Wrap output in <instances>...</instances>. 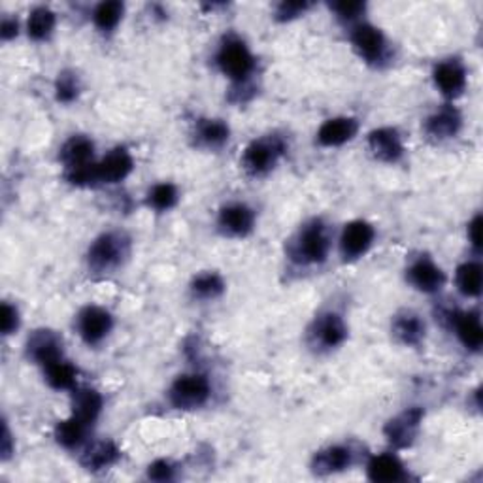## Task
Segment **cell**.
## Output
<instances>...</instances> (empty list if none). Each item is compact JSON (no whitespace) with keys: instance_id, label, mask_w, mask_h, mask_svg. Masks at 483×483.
I'll list each match as a JSON object with an SVG mask.
<instances>
[{"instance_id":"cell-1","label":"cell","mask_w":483,"mask_h":483,"mask_svg":"<svg viewBox=\"0 0 483 483\" xmlns=\"http://www.w3.org/2000/svg\"><path fill=\"white\" fill-rule=\"evenodd\" d=\"M333 238L324 219H310L302 225L287 244V257L296 265L319 267L331 255Z\"/></svg>"},{"instance_id":"cell-2","label":"cell","mask_w":483,"mask_h":483,"mask_svg":"<svg viewBox=\"0 0 483 483\" xmlns=\"http://www.w3.org/2000/svg\"><path fill=\"white\" fill-rule=\"evenodd\" d=\"M131 255V238L123 231H106L98 234L87 250V269L93 274H112L127 263Z\"/></svg>"},{"instance_id":"cell-3","label":"cell","mask_w":483,"mask_h":483,"mask_svg":"<svg viewBox=\"0 0 483 483\" xmlns=\"http://www.w3.org/2000/svg\"><path fill=\"white\" fill-rule=\"evenodd\" d=\"M215 63L219 70L227 76L234 84H246L255 72V57L244 40L238 36H225L221 42Z\"/></svg>"},{"instance_id":"cell-4","label":"cell","mask_w":483,"mask_h":483,"mask_svg":"<svg viewBox=\"0 0 483 483\" xmlns=\"http://www.w3.org/2000/svg\"><path fill=\"white\" fill-rule=\"evenodd\" d=\"M286 151L287 144L284 136L267 134L255 138L242 153V169L255 178L265 176L279 163Z\"/></svg>"},{"instance_id":"cell-5","label":"cell","mask_w":483,"mask_h":483,"mask_svg":"<svg viewBox=\"0 0 483 483\" xmlns=\"http://www.w3.org/2000/svg\"><path fill=\"white\" fill-rule=\"evenodd\" d=\"M212 386L203 374H181L169 389V400L176 410H198L210 400Z\"/></svg>"},{"instance_id":"cell-6","label":"cell","mask_w":483,"mask_h":483,"mask_svg":"<svg viewBox=\"0 0 483 483\" xmlns=\"http://www.w3.org/2000/svg\"><path fill=\"white\" fill-rule=\"evenodd\" d=\"M348 340V325L338 312L319 314L310 327V344L321 351L338 350Z\"/></svg>"},{"instance_id":"cell-7","label":"cell","mask_w":483,"mask_h":483,"mask_svg":"<svg viewBox=\"0 0 483 483\" xmlns=\"http://www.w3.org/2000/svg\"><path fill=\"white\" fill-rule=\"evenodd\" d=\"M114 329L112 314L96 305H89L79 310L76 317V331L89 348L103 344Z\"/></svg>"},{"instance_id":"cell-8","label":"cell","mask_w":483,"mask_h":483,"mask_svg":"<svg viewBox=\"0 0 483 483\" xmlns=\"http://www.w3.org/2000/svg\"><path fill=\"white\" fill-rule=\"evenodd\" d=\"M351 46L357 55L369 65H381L387 59V38L370 23H359L351 31Z\"/></svg>"},{"instance_id":"cell-9","label":"cell","mask_w":483,"mask_h":483,"mask_svg":"<svg viewBox=\"0 0 483 483\" xmlns=\"http://www.w3.org/2000/svg\"><path fill=\"white\" fill-rule=\"evenodd\" d=\"M423 417H425V412H423V408L419 406L406 408L405 412H400L398 415L391 417L384 427V434L389 444L395 450L410 448L419 434Z\"/></svg>"},{"instance_id":"cell-10","label":"cell","mask_w":483,"mask_h":483,"mask_svg":"<svg viewBox=\"0 0 483 483\" xmlns=\"http://www.w3.org/2000/svg\"><path fill=\"white\" fill-rule=\"evenodd\" d=\"M376 240V229L369 223V221L355 219L344 227L340 234V255L346 263H353L360 257H365L370 248L374 246Z\"/></svg>"},{"instance_id":"cell-11","label":"cell","mask_w":483,"mask_h":483,"mask_svg":"<svg viewBox=\"0 0 483 483\" xmlns=\"http://www.w3.org/2000/svg\"><path fill=\"white\" fill-rule=\"evenodd\" d=\"M408 284L425 295H436L446 286V272L442 270L433 257L419 255L414 259L406 270Z\"/></svg>"},{"instance_id":"cell-12","label":"cell","mask_w":483,"mask_h":483,"mask_svg":"<svg viewBox=\"0 0 483 483\" xmlns=\"http://www.w3.org/2000/svg\"><path fill=\"white\" fill-rule=\"evenodd\" d=\"M25 353L34 365L44 369L55 360L65 359L63 338L51 329H38L29 336L25 344Z\"/></svg>"},{"instance_id":"cell-13","label":"cell","mask_w":483,"mask_h":483,"mask_svg":"<svg viewBox=\"0 0 483 483\" xmlns=\"http://www.w3.org/2000/svg\"><path fill=\"white\" fill-rule=\"evenodd\" d=\"M217 227L229 238H246L255 229V212L246 203L225 205L217 214Z\"/></svg>"},{"instance_id":"cell-14","label":"cell","mask_w":483,"mask_h":483,"mask_svg":"<svg viewBox=\"0 0 483 483\" xmlns=\"http://www.w3.org/2000/svg\"><path fill=\"white\" fill-rule=\"evenodd\" d=\"M433 79L436 89L446 98H457L467 89V68L459 59H444L434 67Z\"/></svg>"},{"instance_id":"cell-15","label":"cell","mask_w":483,"mask_h":483,"mask_svg":"<svg viewBox=\"0 0 483 483\" xmlns=\"http://www.w3.org/2000/svg\"><path fill=\"white\" fill-rule=\"evenodd\" d=\"M134 170V159L125 148H114L96 163V181L103 186L119 184Z\"/></svg>"},{"instance_id":"cell-16","label":"cell","mask_w":483,"mask_h":483,"mask_svg":"<svg viewBox=\"0 0 483 483\" xmlns=\"http://www.w3.org/2000/svg\"><path fill=\"white\" fill-rule=\"evenodd\" d=\"M369 150L381 163L395 165L405 157L402 136L395 127H379L369 134Z\"/></svg>"},{"instance_id":"cell-17","label":"cell","mask_w":483,"mask_h":483,"mask_svg":"<svg viewBox=\"0 0 483 483\" xmlns=\"http://www.w3.org/2000/svg\"><path fill=\"white\" fill-rule=\"evenodd\" d=\"M353 465V451L346 444H334L315 451L312 457V472L315 476H333L346 472Z\"/></svg>"},{"instance_id":"cell-18","label":"cell","mask_w":483,"mask_h":483,"mask_svg":"<svg viewBox=\"0 0 483 483\" xmlns=\"http://www.w3.org/2000/svg\"><path fill=\"white\" fill-rule=\"evenodd\" d=\"M359 132V121L355 117L340 115L327 119L324 125L317 129L315 140L319 146L324 148H340L357 136Z\"/></svg>"},{"instance_id":"cell-19","label":"cell","mask_w":483,"mask_h":483,"mask_svg":"<svg viewBox=\"0 0 483 483\" xmlns=\"http://www.w3.org/2000/svg\"><path fill=\"white\" fill-rule=\"evenodd\" d=\"M391 333L398 344L406 348H417L425 342L427 325L419 314L412 310H402L391 321Z\"/></svg>"},{"instance_id":"cell-20","label":"cell","mask_w":483,"mask_h":483,"mask_svg":"<svg viewBox=\"0 0 483 483\" xmlns=\"http://www.w3.org/2000/svg\"><path fill=\"white\" fill-rule=\"evenodd\" d=\"M462 129V115L453 105L440 106L425 119V132L436 142L455 138Z\"/></svg>"},{"instance_id":"cell-21","label":"cell","mask_w":483,"mask_h":483,"mask_svg":"<svg viewBox=\"0 0 483 483\" xmlns=\"http://www.w3.org/2000/svg\"><path fill=\"white\" fill-rule=\"evenodd\" d=\"M451 327L455 329V334L459 342L465 346L469 351L478 353L483 346V329H481V319L478 312H455L450 317Z\"/></svg>"},{"instance_id":"cell-22","label":"cell","mask_w":483,"mask_h":483,"mask_svg":"<svg viewBox=\"0 0 483 483\" xmlns=\"http://www.w3.org/2000/svg\"><path fill=\"white\" fill-rule=\"evenodd\" d=\"M59 159H60V163L65 165V172L74 170V169H82V167H87V165L95 163V144H93V140L84 136V134L70 136L67 142L63 144V148H60Z\"/></svg>"},{"instance_id":"cell-23","label":"cell","mask_w":483,"mask_h":483,"mask_svg":"<svg viewBox=\"0 0 483 483\" xmlns=\"http://www.w3.org/2000/svg\"><path fill=\"white\" fill-rule=\"evenodd\" d=\"M119 457H121V451L115 446V442L98 440V442H93L91 446H87L84 450L79 462H82V467L87 472L96 474V472H105V470L112 469L119 460Z\"/></svg>"},{"instance_id":"cell-24","label":"cell","mask_w":483,"mask_h":483,"mask_svg":"<svg viewBox=\"0 0 483 483\" xmlns=\"http://www.w3.org/2000/svg\"><path fill=\"white\" fill-rule=\"evenodd\" d=\"M367 476L374 483H393L408 479V472L395 453L374 455L367 465Z\"/></svg>"},{"instance_id":"cell-25","label":"cell","mask_w":483,"mask_h":483,"mask_svg":"<svg viewBox=\"0 0 483 483\" xmlns=\"http://www.w3.org/2000/svg\"><path fill=\"white\" fill-rule=\"evenodd\" d=\"M70 406L74 417L79 421L87 423L89 427H93L96 419L103 414L105 408V398L96 389L82 387V389H72V398H70Z\"/></svg>"},{"instance_id":"cell-26","label":"cell","mask_w":483,"mask_h":483,"mask_svg":"<svg viewBox=\"0 0 483 483\" xmlns=\"http://www.w3.org/2000/svg\"><path fill=\"white\" fill-rule=\"evenodd\" d=\"M193 138L196 140V146L206 148V150H219L223 148L229 138H231V129L223 119H198L195 123Z\"/></svg>"},{"instance_id":"cell-27","label":"cell","mask_w":483,"mask_h":483,"mask_svg":"<svg viewBox=\"0 0 483 483\" xmlns=\"http://www.w3.org/2000/svg\"><path fill=\"white\" fill-rule=\"evenodd\" d=\"M89 431H91V427L87 425V423L79 421L77 417L70 415L68 419H63V421L57 423L53 436H55L57 444L60 448L77 450V448H82L86 444Z\"/></svg>"},{"instance_id":"cell-28","label":"cell","mask_w":483,"mask_h":483,"mask_svg":"<svg viewBox=\"0 0 483 483\" xmlns=\"http://www.w3.org/2000/svg\"><path fill=\"white\" fill-rule=\"evenodd\" d=\"M455 284L462 296L467 298L479 296L483 286V270L478 260H467V263L459 265L455 272Z\"/></svg>"},{"instance_id":"cell-29","label":"cell","mask_w":483,"mask_h":483,"mask_svg":"<svg viewBox=\"0 0 483 483\" xmlns=\"http://www.w3.org/2000/svg\"><path fill=\"white\" fill-rule=\"evenodd\" d=\"M44 378L48 381V386L55 391H72L76 389L77 370L67 359H60L44 367Z\"/></svg>"},{"instance_id":"cell-30","label":"cell","mask_w":483,"mask_h":483,"mask_svg":"<svg viewBox=\"0 0 483 483\" xmlns=\"http://www.w3.org/2000/svg\"><path fill=\"white\" fill-rule=\"evenodd\" d=\"M57 25V15L46 8L36 6L27 19V34L34 42H46V40L53 34Z\"/></svg>"},{"instance_id":"cell-31","label":"cell","mask_w":483,"mask_h":483,"mask_svg":"<svg viewBox=\"0 0 483 483\" xmlns=\"http://www.w3.org/2000/svg\"><path fill=\"white\" fill-rule=\"evenodd\" d=\"M189 291L193 298L198 300H215L225 293V281L217 272H200L191 279Z\"/></svg>"},{"instance_id":"cell-32","label":"cell","mask_w":483,"mask_h":483,"mask_svg":"<svg viewBox=\"0 0 483 483\" xmlns=\"http://www.w3.org/2000/svg\"><path fill=\"white\" fill-rule=\"evenodd\" d=\"M123 14H125L123 3H117V0L100 3L93 12V25L105 34L114 32L121 23V19H123Z\"/></svg>"},{"instance_id":"cell-33","label":"cell","mask_w":483,"mask_h":483,"mask_svg":"<svg viewBox=\"0 0 483 483\" xmlns=\"http://www.w3.org/2000/svg\"><path fill=\"white\" fill-rule=\"evenodd\" d=\"M179 200L178 187L170 181H160V184L153 186L146 196V203L155 212H169L172 210Z\"/></svg>"},{"instance_id":"cell-34","label":"cell","mask_w":483,"mask_h":483,"mask_svg":"<svg viewBox=\"0 0 483 483\" xmlns=\"http://www.w3.org/2000/svg\"><path fill=\"white\" fill-rule=\"evenodd\" d=\"M82 91V84H79V76L74 70H63L59 72L55 79V98L59 103L70 105L79 96Z\"/></svg>"},{"instance_id":"cell-35","label":"cell","mask_w":483,"mask_h":483,"mask_svg":"<svg viewBox=\"0 0 483 483\" xmlns=\"http://www.w3.org/2000/svg\"><path fill=\"white\" fill-rule=\"evenodd\" d=\"M329 8L331 12L336 14L340 22L351 23V22H357V19L365 14L367 5L365 3H333L329 5Z\"/></svg>"},{"instance_id":"cell-36","label":"cell","mask_w":483,"mask_h":483,"mask_svg":"<svg viewBox=\"0 0 483 483\" xmlns=\"http://www.w3.org/2000/svg\"><path fill=\"white\" fill-rule=\"evenodd\" d=\"M310 8L308 3H279L276 8V19L281 23L293 22V19L305 15Z\"/></svg>"},{"instance_id":"cell-37","label":"cell","mask_w":483,"mask_h":483,"mask_svg":"<svg viewBox=\"0 0 483 483\" xmlns=\"http://www.w3.org/2000/svg\"><path fill=\"white\" fill-rule=\"evenodd\" d=\"M176 469L172 467V462L167 459H157L148 467V479L151 481H170L174 479Z\"/></svg>"},{"instance_id":"cell-38","label":"cell","mask_w":483,"mask_h":483,"mask_svg":"<svg viewBox=\"0 0 483 483\" xmlns=\"http://www.w3.org/2000/svg\"><path fill=\"white\" fill-rule=\"evenodd\" d=\"M0 325H3V334L10 336L19 329V324H22V317H19V310L10 305V302H3V314H0Z\"/></svg>"},{"instance_id":"cell-39","label":"cell","mask_w":483,"mask_h":483,"mask_svg":"<svg viewBox=\"0 0 483 483\" xmlns=\"http://www.w3.org/2000/svg\"><path fill=\"white\" fill-rule=\"evenodd\" d=\"M14 438H12V431L8 427V423L5 421L3 425V438H0V457H3V460H8L12 455H14Z\"/></svg>"},{"instance_id":"cell-40","label":"cell","mask_w":483,"mask_h":483,"mask_svg":"<svg viewBox=\"0 0 483 483\" xmlns=\"http://www.w3.org/2000/svg\"><path fill=\"white\" fill-rule=\"evenodd\" d=\"M469 242L476 251L481 250V215L479 214H476L474 219L469 223Z\"/></svg>"},{"instance_id":"cell-41","label":"cell","mask_w":483,"mask_h":483,"mask_svg":"<svg viewBox=\"0 0 483 483\" xmlns=\"http://www.w3.org/2000/svg\"><path fill=\"white\" fill-rule=\"evenodd\" d=\"M19 34V23L15 22L14 17H5L3 19V25H0V36H3L5 42H8V40L15 38Z\"/></svg>"}]
</instances>
